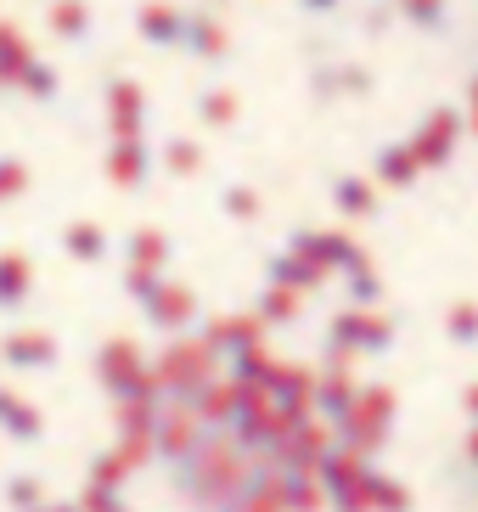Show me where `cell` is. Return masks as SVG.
Returning a JSON list of instances; mask_svg holds the SVG:
<instances>
[{"label":"cell","instance_id":"2","mask_svg":"<svg viewBox=\"0 0 478 512\" xmlns=\"http://www.w3.org/2000/svg\"><path fill=\"white\" fill-rule=\"evenodd\" d=\"M372 175L389 186V192H411V186L422 181V164L411 158V147H405V136H400V141H383V147H377Z\"/></svg>","mask_w":478,"mask_h":512},{"label":"cell","instance_id":"5","mask_svg":"<svg viewBox=\"0 0 478 512\" xmlns=\"http://www.w3.org/2000/svg\"><path fill=\"white\" fill-rule=\"evenodd\" d=\"M360 501H366V512H411V490L400 479H389V473H366Z\"/></svg>","mask_w":478,"mask_h":512},{"label":"cell","instance_id":"7","mask_svg":"<svg viewBox=\"0 0 478 512\" xmlns=\"http://www.w3.org/2000/svg\"><path fill=\"white\" fill-rule=\"evenodd\" d=\"M445 338H450V344L478 349V304H473V299H456V304L445 310Z\"/></svg>","mask_w":478,"mask_h":512},{"label":"cell","instance_id":"3","mask_svg":"<svg viewBox=\"0 0 478 512\" xmlns=\"http://www.w3.org/2000/svg\"><path fill=\"white\" fill-rule=\"evenodd\" d=\"M332 203H338L349 220H377V209H383L377 186H366L360 175H338V181H332Z\"/></svg>","mask_w":478,"mask_h":512},{"label":"cell","instance_id":"8","mask_svg":"<svg viewBox=\"0 0 478 512\" xmlns=\"http://www.w3.org/2000/svg\"><path fill=\"white\" fill-rule=\"evenodd\" d=\"M355 383H344V377H332V383H321L315 389V400H321V411H327L332 422H349V411H355Z\"/></svg>","mask_w":478,"mask_h":512},{"label":"cell","instance_id":"11","mask_svg":"<svg viewBox=\"0 0 478 512\" xmlns=\"http://www.w3.org/2000/svg\"><path fill=\"white\" fill-rule=\"evenodd\" d=\"M467 411H473V422H478V383L467 389Z\"/></svg>","mask_w":478,"mask_h":512},{"label":"cell","instance_id":"9","mask_svg":"<svg viewBox=\"0 0 478 512\" xmlns=\"http://www.w3.org/2000/svg\"><path fill=\"white\" fill-rule=\"evenodd\" d=\"M349 299L360 304V310H372V304H383V282H377L372 265H360V271H349Z\"/></svg>","mask_w":478,"mask_h":512},{"label":"cell","instance_id":"1","mask_svg":"<svg viewBox=\"0 0 478 512\" xmlns=\"http://www.w3.org/2000/svg\"><path fill=\"white\" fill-rule=\"evenodd\" d=\"M456 141H462V113L445 102V107H434L411 136H405V147H411V158H417L422 169H439V164H450Z\"/></svg>","mask_w":478,"mask_h":512},{"label":"cell","instance_id":"10","mask_svg":"<svg viewBox=\"0 0 478 512\" xmlns=\"http://www.w3.org/2000/svg\"><path fill=\"white\" fill-rule=\"evenodd\" d=\"M304 6H310V12H332V6H338V0H304Z\"/></svg>","mask_w":478,"mask_h":512},{"label":"cell","instance_id":"6","mask_svg":"<svg viewBox=\"0 0 478 512\" xmlns=\"http://www.w3.org/2000/svg\"><path fill=\"white\" fill-rule=\"evenodd\" d=\"M394 12L411 23V29H428V34H439L450 23V0H394Z\"/></svg>","mask_w":478,"mask_h":512},{"label":"cell","instance_id":"4","mask_svg":"<svg viewBox=\"0 0 478 512\" xmlns=\"http://www.w3.org/2000/svg\"><path fill=\"white\" fill-rule=\"evenodd\" d=\"M394 332H400V321L383 310H360V321H355V355H389L394 349Z\"/></svg>","mask_w":478,"mask_h":512},{"label":"cell","instance_id":"12","mask_svg":"<svg viewBox=\"0 0 478 512\" xmlns=\"http://www.w3.org/2000/svg\"><path fill=\"white\" fill-rule=\"evenodd\" d=\"M473 113H478V79H473Z\"/></svg>","mask_w":478,"mask_h":512}]
</instances>
